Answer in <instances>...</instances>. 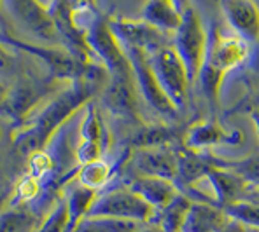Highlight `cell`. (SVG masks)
Listing matches in <instances>:
<instances>
[{
    "label": "cell",
    "instance_id": "cell-1",
    "mask_svg": "<svg viewBox=\"0 0 259 232\" xmlns=\"http://www.w3.org/2000/svg\"><path fill=\"white\" fill-rule=\"evenodd\" d=\"M97 89V84L88 81L72 82L68 87L56 91L48 100L37 106L23 123L16 126L14 143L25 154H35L42 150L51 136L72 119L86 103H90L91 94Z\"/></svg>",
    "mask_w": 259,
    "mask_h": 232
},
{
    "label": "cell",
    "instance_id": "cell-2",
    "mask_svg": "<svg viewBox=\"0 0 259 232\" xmlns=\"http://www.w3.org/2000/svg\"><path fill=\"white\" fill-rule=\"evenodd\" d=\"M249 54V44L240 37L223 35L217 30L208 33L207 52L203 67L198 75L201 89L210 100L217 98V91L224 75L245 62Z\"/></svg>",
    "mask_w": 259,
    "mask_h": 232
},
{
    "label": "cell",
    "instance_id": "cell-3",
    "mask_svg": "<svg viewBox=\"0 0 259 232\" xmlns=\"http://www.w3.org/2000/svg\"><path fill=\"white\" fill-rule=\"evenodd\" d=\"M74 21L84 32L86 44L93 58L100 60L104 68L110 74V77L133 79L132 65H130L124 51L121 49V44L114 37L109 26V20L102 18L98 13L91 11V7H88L86 20L79 21L74 18Z\"/></svg>",
    "mask_w": 259,
    "mask_h": 232
},
{
    "label": "cell",
    "instance_id": "cell-4",
    "mask_svg": "<svg viewBox=\"0 0 259 232\" xmlns=\"http://www.w3.org/2000/svg\"><path fill=\"white\" fill-rule=\"evenodd\" d=\"M207 40L208 33L205 32L198 13L193 7H184L182 9V20L177 32H175L172 47L184 63L191 84L194 81H198V75H200V70L203 67Z\"/></svg>",
    "mask_w": 259,
    "mask_h": 232
},
{
    "label": "cell",
    "instance_id": "cell-5",
    "mask_svg": "<svg viewBox=\"0 0 259 232\" xmlns=\"http://www.w3.org/2000/svg\"><path fill=\"white\" fill-rule=\"evenodd\" d=\"M156 216V211L128 187L110 189L98 196L91 204L86 218H117L147 223Z\"/></svg>",
    "mask_w": 259,
    "mask_h": 232
},
{
    "label": "cell",
    "instance_id": "cell-6",
    "mask_svg": "<svg viewBox=\"0 0 259 232\" xmlns=\"http://www.w3.org/2000/svg\"><path fill=\"white\" fill-rule=\"evenodd\" d=\"M149 65L156 81L170 100V103L175 108L184 105L186 96H188V87L191 82H189L184 63L172 45H166L161 51L149 56Z\"/></svg>",
    "mask_w": 259,
    "mask_h": 232
},
{
    "label": "cell",
    "instance_id": "cell-7",
    "mask_svg": "<svg viewBox=\"0 0 259 232\" xmlns=\"http://www.w3.org/2000/svg\"><path fill=\"white\" fill-rule=\"evenodd\" d=\"M79 117V133H77V148L75 157L81 166L102 161V155L109 147L107 126L102 119L100 110L97 105L86 103L81 108Z\"/></svg>",
    "mask_w": 259,
    "mask_h": 232
},
{
    "label": "cell",
    "instance_id": "cell-8",
    "mask_svg": "<svg viewBox=\"0 0 259 232\" xmlns=\"http://www.w3.org/2000/svg\"><path fill=\"white\" fill-rule=\"evenodd\" d=\"M126 54L130 65H132L133 72V82H135L139 93L142 94L144 101L151 106L154 112L161 113L166 119H175L177 117V108L170 103V100L166 98V94L163 93V89L159 87L158 81H156L152 68L149 65V56L144 54L135 49L121 47Z\"/></svg>",
    "mask_w": 259,
    "mask_h": 232
},
{
    "label": "cell",
    "instance_id": "cell-9",
    "mask_svg": "<svg viewBox=\"0 0 259 232\" xmlns=\"http://www.w3.org/2000/svg\"><path fill=\"white\" fill-rule=\"evenodd\" d=\"M109 26L121 47L135 49L147 56L166 47V33L159 32L146 21L132 20H109Z\"/></svg>",
    "mask_w": 259,
    "mask_h": 232
},
{
    "label": "cell",
    "instance_id": "cell-10",
    "mask_svg": "<svg viewBox=\"0 0 259 232\" xmlns=\"http://www.w3.org/2000/svg\"><path fill=\"white\" fill-rule=\"evenodd\" d=\"M126 171L132 177H156L175 184L177 154L166 148H140L126 159Z\"/></svg>",
    "mask_w": 259,
    "mask_h": 232
},
{
    "label": "cell",
    "instance_id": "cell-11",
    "mask_svg": "<svg viewBox=\"0 0 259 232\" xmlns=\"http://www.w3.org/2000/svg\"><path fill=\"white\" fill-rule=\"evenodd\" d=\"M4 7L37 39L49 40V42L60 40L55 20L49 9H46L40 2H6Z\"/></svg>",
    "mask_w": 259,
    "mask_h": 232
},
{
    "label": "cell",
    "instance_id": "cell-12",
    "mask_svg": "<svg viewBox=\"0 0 259 232\" xmlns=\"http://www.w3.org/2000/svg\"><path fill=\"white\" fill-rule=\"evenodd\" d=\"M102 103H104L105 110H109L112 115L121 117L123 121L140 123L133 79H110L107 87L104 89V94H102Z\"/></svg>",
    "mask_w": 259,
    "mask_h": 232
},
{
    "label": "cell",
    "instance_id": "cell-13",
    "mask_svg": "<svg viewBox=\"0 0 259 232\" xmlns=\"http://www.w3.org/2000/svg\"><path fill=\"white\" fill-rule=\"evenodd\" d=\"M126 187L146 201L154 211H161L179 196L174 182L156 177H132Z\"/></svg>",
    "mask_w": 259,
    "mask_h": 232
},
{
    "label": "cell",
    "instance_id": "cell-14",
    "mask_svg": "<svg viewBox=\"0 0 259 232\" xmlns=\"http://www.w3.org/2000/svg\"><path fill=\"white\" fill-rule=\"evenodd\" d=\"M226 20L245 42L259 39V9L254 2H223Z\"/></svg>",
    "mask_w": 259,
    "mask_h": 232
},
{
    "label": "cell",
    "instance_id": "cell-15",
    "mask_svg": "<svg viewBox=\"0 0 259 232\" xmlns=\"http://www.w3.org/2000/svg\"><path fill=\"white\" fill-rule=\"evenodd\" d=\"M228 220L230 216L215 204L191 201L182 232H219L228 223Z\"/></svg>",
    "mask_w": 259,
    "mask_h": 232
},
{
    "label": "cell",
    "instance_id": "cell-16",
    "mask_svg": "<svg viewBox=\"0 0 259 232\" xmlns=\"http://www.w3.org/2000/svg\"><path fill=\"white\" fill-rule=\"evenodd\" d=\"M207 180L210 184L212 192H214L215 206L221 210H226L228 206L238 203L247 185L237 173L217 168V166L207 175Z\"/></svg>",
    "mask_w": 259,
    "mask_h": 232
},
{
    "label": "cell",
    "instance_id": "cell-17",
    "mask_svg": "<svg viewBox=\"0 0 259 232\" xmlns=\"http://www.w3.org/2000/svg\"><path fill=\"white\" fill-rule=\"evenodd\" d=\"M242 142V133L233 129L226 133L219 124L215 123H198L189 129L186 135V147L191 152H200L207 147L217 145V143H226V145H238Z\"/></svg>",
    "mask_w": 259,
    "mask_h": 232
},
{
    "label": "cell",
    "instance_id": "cell-18",
    "mask_svg": "<svg viewBox=\"0 0 259 232\" xmlns=\"http://www.w3.org/2000/svg\"><path fill=\"white\" fill-rule=\"evenodd\" d=\"M97 190H91L77 184L68 185L65 187L63 192V201L65 206H67L68 211V232H74V229L77 227V223L81 222L82 218H86L88 211H90L91 204L97 199Z\"/></svg>",
    "mask_w": 259,
    "mask_h": 232
},
{
    "label": "cell",
    "instance_id": "cell-19",
    "mask_svg": "<svg viewBox=\"0 0 259 232\" xmlns=\"http://www.w3.org/2000/svg\"><path fill=\"white\" fill-rule=\"evenodd\" d=\"M42 222L40 213L26 204L11 206L7 211L0 213V232H37Z\"/></svg>",
    "mask_w": 259,
    "mask_h": 232
},
{
    "label": "cell",
    "instance_id": "cell-20",
    "mask_svg": "<svg viewBox=\"0 0 259 232\" xmlns=\"http://www.w3.org/2000/svg\"><path fill=\"white\" fill-rule=\"evenodd\" d=\"M182 20V13L174 6V2H149L144 7L142 21L149 23L159 32H177Z\"/></svg>",
    "mask_w": 259,
    "mask_h": 232
},
{
    "label": "cell",
    "instance_id": "cell-21",
    "mask_svg": "<svg viewBox=\"0 0 259 232\" xmlns=\"http://www.w3.org/2000/svg\"><path fill=\"white\" fill-rule=\"evenodd\" d=\"M215 166L208 162L207 159L189 152H179L177 154V180H182L184 184H193L201 178H207V175Z\"/></svg>",
    "mask_w": 259,
    "mask_h": 232
},
{
    "label": "cell",
    "instance_id": "cell-22",
    "mask_svg": "<svg viewBox=\"0 0 259 232\" xmlns=\"http://www.w3.org/2000/svg\"><path fill=\"white\" fill-rule=\"evenodd\" d=\"M189 206H191V199L179 194L168 206L156 213L158 225L161 227L163 232H182V225H184Z\"/></svg>",
    "mask_w": 259,
    "mask_h": 232
},
{
    "label": "cell",
    "instance_id": "cell-23",
    "mask_svg": "<svg viewBox=\"0 0 259 232\" xmlns=\"http://www.w3.org/2000/svg\"><path fill=\"white\" fill-rule=\"evenodd\" d=\"M174 140V133L166 126H142L130 138V145L135 150L140 148H165Z\"/></svg>",
    "mask_w": 259,
    "mask_h": 232
},
{
    "label": "cell",
    "instance_id": "cell-24",
    "mask_svg": "<svg viewBox=\"0 0 259 232\" xmlns=\"http://www.w3.org/2000/svg\"><path fill=\"white\" fill-rule=\"evenodd\" d=\"M140 222L117 218H82L74 232H139Z\"/></svg>",
    "mask_w": 259,
    "mask_h": 232
},
{
    "label": "cell",
    "instance_id": "cell-25",
    "mask_svg": "<svg viewBox=\"0 0 259 232\" xmlns=\"http://www.w3.org/2000/svg\"><path fill=\"white\" fill-rule=\"evenodd\" d=\"M110 175H112V168L105 161H97L91 164L81 166V171L77 175V182L84 187L97 190L102 189L109 182Z\"/></svg>",
    "mask_w": 259,
    "mask_h": 232
},
{
    "label": "cell",
    "instance_id": "cell-26",
    "mask_svg": "<svg viewBox=\"0 0 259 232\" xmlns=\"http://www.w3.org/2000/svg\"><path fill=\"white\" fill-rule=\"evenodd\" d=\"M228 216L235 222L242 223L243 227L259 229V204L250 201H238L224 210Z\"/></svg>",
    "mask_w": 259,
    "mask_h": 232
},
{
    "label": "cell",
    "instance_id": "cell-27",
    "mask_svg": "<svg viewBox=\"0 0 259 232\" xmlns=\"http://www.w3.org/2000/svg\"><path fill=\"white\" fill-rule=\"evenodd\" d=\"M224 169H231L233 173H237L245 184H254L259 187V155L243 159V161H238V162H230V164L224 166Z\"/></svg>",
    "mask_w": 259,
    "mask_h": 232
},
{
    "label": "cell",
    "instance_id": "cell-28",
    "mask_svg": "<svg viewBox=\"0 0 259 232\" xmlns=\"http://www.w3.org/2000/svg\"><path fill=\"white\" fill-rule=\"evenodd\" d=\"M16 62L13 60V56L7 52V47L4 44H0V75H7L14 70Z\"/></svg>",
    "mask_w": 259,
    "mask_h": 232
},
{
    "label": "cell",
    "instance_id": "cell-29",
    "mask_svg": "<svg viewBox=\"0 0 259 232\" xmlns=\"http://www.w3.org/2000/svg\"><path fill=\"white\" fill-rule=\"evenodd\" d=\"M9 87L4 82H0V115L6 117V103H7V96H9Z\"/></svg>",
    "mask_w": 259,
    "mask_h": 232
},
{
    "label": "cell",
    "instance_id": "cell-30",
    "mask_svg": "<svg viewBox=\"0 0 259 232\" xmlns=\"http://www.w3.org/2000/svg\"><path fill=\"white\" fill-rule=\"evenodd\" d=\"M219 232H245V227L242 225V223H238V222H235V220H228V223L223 227Z\"/></svg>",
    "mask_w": 259,
    "mask_h": 232
},
{
    "label": "cell",
    "instance_id": "cell-31",
    "mask_svg": "<svg viewBox=\"0 0 259 232\" xmlns=\"http://www.w3.org/2000/svg\"><path fill=\"white\" fill-rule=\"evenodd\" d=\"M139 232H163V229L158 225V223H149V225L142 227V229H140Z\"/></svg>",
    "mask_w": 259,
    "mask_h": 232
},
{
    "label": "cell",
    "instance_id": "cell-32",
    "mask_svg": "<svg viewBox=\"0 0 259 232\" xmlns=\"http://www.w3.org/2000/svg\"><path fill=\"white\" fill-rule=\"evenodd\" d=\"M250 117H252V123H254V126H256V131H257V136H259V108L252 110Z\"/></svg>",
    "mask_w": 259,
    "mask_h": 232
},
{
    "label": "cell",
    "instance_id": "cell-33",
    "mask_svg": "<svg viewBox=\"0 0 259 232\" xmlns=\"http://www.w3.org/2000/svg\"><path fill=\"white\" fill-rule=\"evenodd\" d=\"M245 232H259V229H254V227H245Z\"/></svg>",
    "mask_w": 259,
    "mask_h": 232
},
{
    "label": "cell",
    "instance_id": "cell-34",
    "mask_svg": "<svg viewBox=\"0 0 259 232\" xmlns=\"http://www.w3.org/2000/svg\"><path fill=\"white\" fill-rule=\"evenodd\" d=\"M0 136H2V126H0Z\"/></svg>",
    "mask_w": 259,
    "mask_h": 232
}]
</instances>
